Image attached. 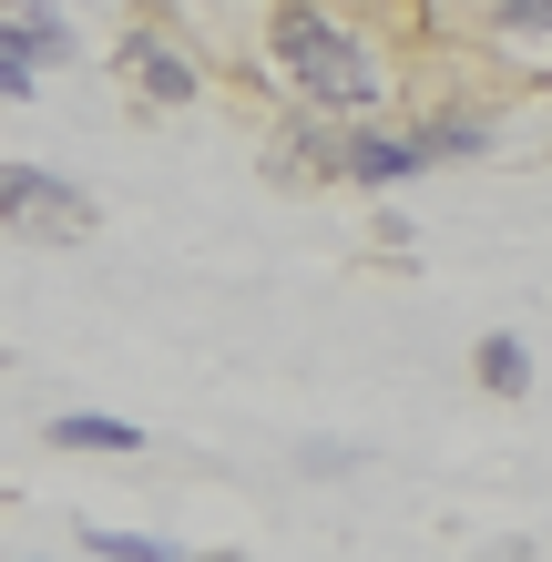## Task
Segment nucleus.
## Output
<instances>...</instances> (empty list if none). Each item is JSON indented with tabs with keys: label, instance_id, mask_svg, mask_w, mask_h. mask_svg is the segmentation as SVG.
<instances>
[{
	"label": "nucleus",
	"instance_id": "nucleus-8",
	"mask_svg": "<svg viewBox=\"0 0 552 562\" xmlns=\"http://www.w3.org/2000/svg\"><path fill=\"white\" fill-rule=\"evenodd\" d=\"M92 552H103V562H184L174 542H154V532H92Z\"/></svg>",
	"mask_w": 552,
	"mask_h": 562
},
{
	"label": "nucleus",
	"instance_id": "nucleus-2",
	"mask_svg": "<svg viewBox=\"0 0 552 562\" xmlns=\"http://www.w3.org/2000/svg\"><path fill=\"white\" fill-rule=\"evenodd\" d=\"M0 225L31 236V246H82L92 236V205H82V184L42 175V164H0Z\"/></svg>",
	"mask_w": 552,
	"mask_h": 562
},
{
	"label": "nucleus",
	"instance_id": "nucleus-11",
	"mask_svg": "<svg viewBox=\"0 0 552 562\" xmlns=\"http://www.w3.org/2000/svg\"><path fill=\"white\" fill-rule=\"evenodd\" d=\"M205 562H236V552H205Z\"/></svg>",
	"mask_w": 552,
	"mask_h": 562
},
{
	"label": "nucleus",
	"instance_id": "nucleus-6",
	"mask_svg": "<svg viewBox=\"0 0 552 562\" xmlns=\"http://www.w3.org/2000/svg\"><path fill=\"white\" fill-rule=\"evenodd\" d=\"M471 369H481V389H492V400H522V389H532L522 338H481V358H471Z\"/></svg>",
	"mask_w": 552,
	"mask_h": 562
},
{
	"label": "nucleus",
	"instance_id": "nucleus-9",
	"mask_svg": "<svg viewBox=\"0 0 552 562\" xmlns=\"http://www.w3.org/2000/svg\"><path fill=\"white\" fill-rule=\"evenodd\" d=\"M481 144H492V134H481V123H461V113H440L430 134H419V154H481Z\"/></svg>",
	"mask_w": 552,
	"mask_h": 562
},
{
	"label": "nucleus",
	"instance_id": "nucleus-1",
	"mask_svg": "<svg viewBox=\"0 0 552 562\" xmlns=\"http://www.w3.org/2000/svg\"><path fill=\"white\" fill-rule=\"evenodd\" d=\"M277 72L297 82L317 113H369L379 103V52L359 31L317 21V11H277Z\"/></svg>",
	"mask_w": 552,
	"mask_h": 562
},
{
	"label": "nucleus",
	"instance_id": "nucleus-7",
	"mask_svg": "<svg viewBox=\"0 0 552 562\" xmlns=\"http://www.w3.org/2000/svg\"><path fill=\"white\" fill-rule=\"evenodd\" d=\"M52 440H61V450H144V429H123V419H82V409H72V419H52Z\"/></svg>",
	"mask_w": 552,
	"mask_h": 562
},
{
	"label": "nucleus",
	"instance_id": "nucleus-3",
	"mask_svg": "<svg viewBox=\"0 0 552 562\" xmlns=\"http://www.w3.org/2000/svg\"><path fill=\"white\" fill-rule=\"evenodd\" d=\"M0 61H21V72H52V61H72V31H61V11H42V0H0Z\"/></svg>",
	"mask_w": 552,
	"mask_h": 562
},
{
	"label": "nucleus",
	"instance_id": "nucleus-5",
	"mask_svg": "<svg viewBox=\"0 0 552 562\" xmlns=\"http://www.w3.org/2000/svg\"><path fill=\"white\" fill-rule=\"evenodd\" d=\"M338 164H348V175H369V184H399V175H419L430 154H419L409 134H359V144H348Z\"/></svg>",
	"mask_w": 552,
	"mask_h": 562
},
{
	"label": "nucleus",
	"instance_id": "nucleus-10",
	"mask_svg": "<svg viewBox=\"0 0 552 562\" xmlns=\"http://www.w3.org/2000/svg\"><path fill=\"white\" fill-rule=\"evenodd\" d=\"M502 31H522V42H552V0H492Z\"/></svg>",
	"mask_w": 552,
	"mask_h": 562
},
{
	"label": "nucleus",
	"instance_id": "nucleus-4",
	"mask_svg": "<svg viewBox=\"0 0 552 562\" xmlns=\"http://www.w3.org/2000/svg\"><path fill=\"white\" fill-rule=\"evenodd\" d=\"M123 82L154 92V103H194V72H184L165 42H154V31H134V42H123Z\"/></svg>",
	"mask_w": 552,
	"mask_h": 562
}]
</instances>
